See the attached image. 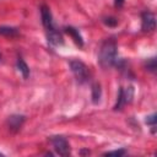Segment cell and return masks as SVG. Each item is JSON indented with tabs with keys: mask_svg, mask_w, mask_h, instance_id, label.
<instances>
[{
	"mask_svg": "<svg viewBox=\"0 0 157 157\" xmlns=\"http://www.w3.org/2000/svg\"><path fill=\"white\" fill-rule=\"evenodd\" d=\"M118 47L117 43L113 39H107L99 49L98 54V61L101 66L103 67H109L113 65H117L118 61Z\"/></svg>",
	"mask_w": 157,
	"mask_h": 157,
	"instance_id": "obj_1",
	"label": "cell"
},
{
	"mask_svg": "<svg viewBox=\"0 0 157 157\" xmlns=\"http://www.w3.org/2000/svg\"><path fill=\"white\" fill-rule=\"evenodd\" d=\"M70 69L76 77V80L80 83H85L90 78V70L88 67L80 60H71L70 61Z\"/></svg>",
	"mask_w": 157,
	"mask_h": 157,
	"instance_id": "obj_2",
	"label": "cell"
},
{
	"mask_svg": "<svg viewBox=\"0 0 157 157\" xmlns=\"http://www.w3.org/2000/svg\"><path fill=\"white\" fill-rule=\"evenodd\" d=\"M50 142L55 152L60 156H69L70 155V145L64 136H52Z\"/></svg>",
	"mask_w": 157,
	"mask_h": 157,
	"instance_id": "obj_3",
	"label": "cell"
},
{
	"mask_svg": "<svg viewBox=\"0 0 157 157\" xmlns=\"http://www.w3.org/2000/svg\"><path fill=\"white\" fill-rule=\"evenodd\" d=\"M132 96H134V90H132V87H126V88L120 87L119 94H118V99H117V103H115V105H114V109H115V110L121 109L126 103H130L131 99H132Z\"/></svg>",
	"mask_w": 157,
	"mask_h": 157,
	"instance_id": "obj_4",
	"label": "cell"
},
{
	"mask_svg": "<svg viewBox=\"0 0 157 157\" xmlns=\"http://www.w3.org/2000/svg\"><path fill=\"white\" fill-rule=\"evenodd\" d=\"M156 28V17L151 11H145L141 15V29L144 32H152Z\"/></svg>",
	"mask_w": 157,
	"mask_h": 157,
	"instance_id": "obj_5",
	"label": "cell"
},
{
	"mask_svg": "<svg viewBox=\"0 0 157 157\" xmlns=\"http://www.w3.org/2000/svg\"><path fill=\"white\" fill-rule=\"evenodd\" d=\"M40 17H42V23H43V26H44V28L47 31L54 28V25H53V15H52L50 9L47 5H42L40 6Z\"/></svg>",
	"mask_w": 157,
	"mask_h": 157,
	"instance_id": "obj_6",
	"label": "cell"
},
{
	"mask_svg": "<svg viewBox=\"0 0 157 157\" xmlns=\"http://www.w3.org/2000/svg\"><path fill=\"white\" fill-rule=\"evenodd\" d=\"M25 115H20V114H13L11 117H9L7 119V126L10 130L12 131H18L22 126V124L25 123Z\"/></svg>",
	"mask_w": 157,
	"mask_h": 157,
	"instance_id": "obj_7",
	"label": "cell"
},
{
	"mask_svg": "<svg viewBox=\"0 0 157 157\" xmlns=\"http://www.w3.org/2000/svg\"><path fill=\"white\" fill-rule=\"evenodd\" d=\"M47 38H48V42L56 47V45H61L64 43V39H63V36L55 29V28H52L49 31H47Z\"/></svg>",
	"mask_w": 157,
	"mask_h": 157,
	"instance_id": "obj_8",
	"label": "cell"
},
{
	"mask_svg": "<svg viewBox=\"0 0 157 157\" xmlns=\"http://www.w3.org/2000/svg\"><path fill=\"white\" fill-rule=\"evenodd\" d=\"M65 32L71 36V38L74 39V42H75L77 45H80V47L83 45V39H82V36L80 34L78 29H76V28H74V27H71V26H67V27H65Z\"/></svg>",
	"mask_w": 157,
	"mask_h": 157,
	"instance_id": "obj_9",
	"label": "cell"
},
{
	"mask_svg": "<svg viewBox=\"0 0 157 157\" xmlns=\"http://www.w3.org/2000/svg\"><path fill=\"white\" fill-rule=\"evenodd\" d=\"M16 67L17 70L20 71V74L23 76V78H27L29 76V67L28 65L26 64V61L22 59V58H18L17 61H16Z\"/></svg>",
	"mask_w": 157,
	"mask_h": 157,
	"instance_id": "obj_10",
	"label": "cell"
},
{
	"mask_svg": "<svg viewBox=\"0 0 157 157\" xmlns=\"http://www.w3.org/2000/svg\"><path fill=\"white\" fill-rule=\"evenodd\" d=\"M101 97H102V88H101V85H99V83H93V86H92V102H93L94 104L99 103Z\"/></svg>",
	"mask_w": 157,
	"mask_h": 157,
	"instance_id": "obj_11",
	"label": "cell"
},
{
	"mask_svg": "<svg viewBox=\"0 0 157 157\" xmlns=\"http://www.w3.org/2000/svg\"><path fill=\"white\" fill-rule=\"evenodd\" d=\"M0 34L6 36V37H13L18 34L17 28L15 27H9V26H1L0 27Z\"/></svg>",
	"mask_w": 157,
	"mask_h": 157,
	"instance_id": "obj_12",
	"label": "cell"
},
{
	"mask_svg": "<svg viewBox=\"0 0 157 157\" xmlns=\"http://www.w3.org/2000/svg\"><path fill=\"white\" fill-rule=\"evenodd\" d=\"M146 67L151 72H156V59L155 58H151L150 60H147L146 61Z\"/></svg>",
	"mask_w": 157,
	"mask_h": 157,
	"instance_id": "obj_13",
	"label": "cell"
},
{
	"mask_svg": "<svg viewBox=\"0 0 157 157\" xmlns=\"http://www.w3.org/2000/svg\"><path fill=\"white\" fill-rule=\"evenodd\" d=\"M103 22H104L107 26H109V27H114V26L118 25V20H117L115 17H105V18L103 20Z\"/></svg>",
	"mask_w": 157,
	"mask_h": 157,
	"instance_id": "obj_14",
	"label": "cell"
},
{
	"mask_svg": "<svg viewBox=\"0 0 157 157\" xmlns=\"http://www.w3.org/2000/svg\"><path fill=\"white\" fill-rule=\"evenodd\" d=\"M146 123H147V125H151L152 128H155L156 126V113H152V114L147 115L146 117Z\"/></svg>",
	"mask_w": 157,
	"mask_h": 157,
	"instance_id": "obj_15",
	"label": "cell"
},
{
	"mask_svg": "<svg viewBox=\"0 0 157 157\" xmlns=\"http://www.w3.org/2000/svg\"><path fill=\"white\" fill-rule=\"evenodd\" d=\"M125 150H114V151H107L104 155L105 156H110V155H115V156H123V155H125Z\"/></svg>",
	"mask_w": 157,
	"mask_h": 157,
	"instance_id": "obj_16",
	"label": "cell"
},
{
	"mask_svg": "<svg viewBox=\"0 0 157 157\" xmlns=\"http://www.w3.org/2000/svg\"><path fill=\"white\" fill-rule=\"evenodd\" d=\"M124 1H125V0H114V6L118 7V9H120V7H123Z\"/></svg>",
	"mask_w": 157,
	"mask_h": 157,
	"instance_id": "obj_17",
	"label": "cell"
},
{
	"mask_svg": "<svg viewBox=\"0 0 157 157\" xmlns=\"http://www.w3.org/2000/svg\"><path fill=\"white\" fill-rule=\"evenodd\" d=\"M0 156H2V153H0Z\"/></svg>",
	"mask_w": 157,
	"mask_h": 157,
	"instance_id": "obj_18",
	"label": "cell"
},
{
	"mask_svg": "<svg viewBox=\"0 0 157 157\" xmlns=\"http://www.w3.org/2000/svg\"><path fill=\"white\" fill-rule=\"evenodd\" d=\"M0 59H1V55H0Z\"/></svg>",
	"mask_w": 157,
	"mask_h": 157,
	"instance_id": "obj_19",
	"label": "cell"
}]
</instances>
